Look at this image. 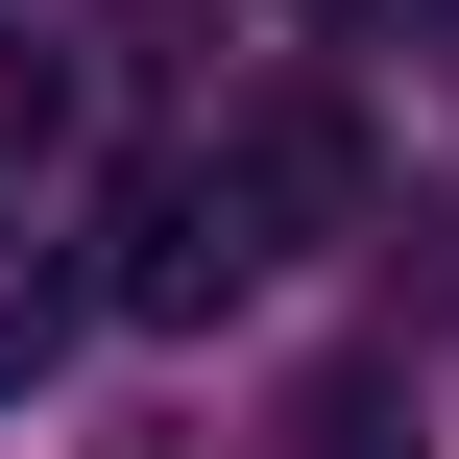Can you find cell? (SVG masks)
<instances>
[{
	"label": "cell",
	"mask_w": 459,
	"mask_h": 459,
	"mask_svg": "<svg viewBox=\"0 0 459 459\" xmlns=\"http://www.w3.org/2000/svg\"><path fill=\"white\" fill-rule=\"evenodd\" d=\"M339 218H363V121H339V97H266V121L145 145V169L97 194V315L194 339V315H242L290 242H339Z\"/></svg>",
	"instance_id": "6da1fadb"
},
{
	"label": "cell",
	"mask_w": 459,
	"mask_h": 459,
	"mask_svg": "<svg viewBox=\"0 0 459 459\" xmlns=\"http://www.w3.org/2000/svg\"><path fill=\"white\" fill-rule=\"evenodd\" d=\"M73 315H97V266H73L48 218H0V411H24L48 363H73Z\"/></svg>",
	"instance_id": "7a4b0ae2"
},
{
	"label": "cell",
	"mask_w": 459,
	"mask_h": 459,
	"mask_svg": "<svg viewBox=\"0 0 459 459\" xmlns=\"http://www.w3.org/2000/svg\"><path fill=\"white\" fill-rule=\"evenodd\" d=\"M48 145H73V48H24V24H0V169H48Z\"/></svg>",
	"instance_id": "3957f363"
},
{
	"label": "cell",
	"mask_w": 459,
	"mask_h": 459,
	"mask_svg": "<svg viewBox=\"0 0 459 459\" xmlns=\"http://www.w3.org/2000/svg\"><path fill=\"white\" fill-rule=\"evenodd\" d=\"M387 290H411V315H459V194H411V218H387Z\"/></svg>",
	"instance_id": "277c9868"
}]
</instances>
